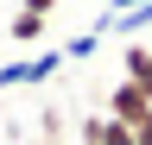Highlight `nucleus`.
<instances>
[{"label":"nucleus","instance_id":"nucleus-8","mask_svg":"<svg viewBox=\"0 0 152 145\" xmlns=\"http://www.w3.org/2000/svg\"><path fill=\"white\" fill-rule=\"evenodd\" d=\"M26 13H57V0H19Z\"/></svg>","mask_w":152,"mask_h":145},{"label":"nucleus","instance_id":"nucleus-6","mask_svg":"<svg viewBox=\"0 0 152 145\" xmlns=\"http://www.w3.org/2000/svg\"><path fill=\"white\" fill-rule=\"evenodd\" d=\"M152 25V0H133V6H121L108 19V32H121V38H133V32H146Z\"/></svg>","mask_w":152,"mask_h":145},{"label":"nucleus","instance_id":"nucleus-7","mask_svg":"<svg viewBox=\"0 0 152 145\" xmlns=\"http://www.w3.org/2000/svg\"><path fill=\"white\" fill-rule=\"evenodd\" d=\"M102 32H108V25H95V32H83V38H70V44H64V57H70V63L95 57V44H102Z\"/></svg>","mask_w":152,"mask_h":145},{"label":"nucleus","instance_id":"nucleus-4","mask_svg":"<svg viewBox=\"0 0 152 145\" xmlns=\"http://www.w3.org/2000/svg\"><path fill=\"white\" fill-rule=\"evenodd\" d=\"M121 76L140 82L146 95H152V38H127V50H121Z\"/></svg>","mask_w":152,"mask_h":145},{"label":"nucleus","instance_id":"nucleus-3","mask_svg":"<svg viewBox=\"0 0 152 145\" xmlns=\"http://www.w3.org/2000/svg\"><path fill=\"white\" fill-rule=\"evenodd\" d=\"M76 145H140V133H133V126H121L114 114H83Z\"/></svg>","mask_w":152,"mask_h":145},{"label":"nucleus","instance_id":"nucleus-5","mask_svg":"<svg viewBox=\"0 0 152 145\" xmlns=\"http://www.w3.org/2000/svg\"><path fill=\"white\" fill-rule=\"evenodd\" d=\"M45 32H51V13H26V6H19L13 19H7V38H13L19 50H32V44H45Z\"/></svg>","mask_w":152,"mask_h":145},{"label":"nucleus","instance_id":"nucleus-1","mask_svg":"<svg viewBox=\"0 0 152 145\" xmlns=\"http://www.w3.org/2000/svg\"><path fill=\"white\" fill-rule=\"evenodd\" d=\"M64 63H70L64 50H32V57H13V63H0V88H38V82H51Z\"/></svg>","mask_w":152,"mask_h":145},{"label":"nucleus","instance_id":"nucleus-9","mask_svg":"<svg viewBox=\"0 0 152 145\" xmlns=\"http://www.w3.org/2000/svg\"><path fill=\"white\" fill-rule=\"evenodd\" d=\"M121 6H133V0H114V13H121Z\"/></svg>","mask_w":152,"mask_h":145},{"label":"nucleus","instance_id":"nucleus-2","mask_svg":"<svg viewBox=\"0 0 152 145\" xmlns=\"http://www.w3.org/2000/svg\"><path fill=\"white\" fill-rule=\"evenodd\" d=\"M102 114H114L121 126H133V133H140V126L152 120V95H146L140 82H127V76H121V82L108 88V107H102Z\"/></svg>","mask_w":152,"mask_h":145}]
</instances>
